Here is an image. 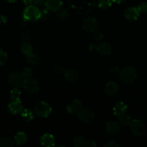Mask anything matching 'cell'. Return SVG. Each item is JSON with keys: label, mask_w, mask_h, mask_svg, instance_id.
I'll use <instances>...</instances> for the list:
<instances>
[{"label": "cell", "mask_w": 147, "mask_h": 147, "mask_svg": "<svg viewBox=\"0 0 147 147\" xmlns=\"http://www.w3.org/2000/svg\"><path fill=\"white\" fill-rule=\"evenodd\" d=\"M9 98L11 100H20L21 98V91L17 88H14L11 90L9 93Z\"/></svg>", "instance_id": "cell-26"}, {"label": "cell", "mask_w": 147, "mask_h": 147, "mask_svg": "<svg viewBox=\"0 0 147 147\" xmlns=\"http://www.w3.org/2000/svg\"><path fill=\"white\" fill-rule=\"evenodd\" d=\"M14 140L9 137H1L0 138V147H14Z\"/></svg>", "instance_id": "cell-25"}, {"label": "cell", "mask_w": 147, "mask_h": 147, "mask_svg": "<svg viewBox=\"0 0 147 147\" xmlns=\"http://www.w3.org/2000/svg\"><path fill=\"white\" fill-rule=\"evenodd\" d=\"M7 60H8V56L7 53L0 48V66L4 65L7 63Z\"/></svg>", "instance_id": "cell-28"}, {"label": "cell", "mask_w": 147, "mask_h": 147, "mask_svg": "<svg viewBox=\"0 0 147 147\" xmlns=\"http://www.w3.org/2000/svg\"><path fill=\"white\" fill-rule=\"evenodd\" d=\"M137 9L140 14H146L147 13V1L141 2L137 6Z\"/></svg>", "instance_id": "cell-30"}, {"label": "cell", "mask_w": 147, "mask_h": 147, "mask_svg": "<svg viewBox=\"0 0 147 147\" xmlns=\"http://www.w3.org/2000/svg\"><path fill=\"white\" fill-rule=\"evenodd\" d=\"M7 21H8V19H7V16L4 15V14H1L0 15V23L2 24H7Z\"/></svg>", "instance_id": "cell-38"}, {"label": "cell", "mask_w": 147, "mask_h": 147, "mask_svg": "<svg viewBox=\"0 0 147 147\" xmlns=\"http://www.w3.org/2000/svg\"><path fill=\"white\" fill-rule=\"evenodd\" d=\"M83 108V104L80 99L74 98L68 105L66 106V111L70 114L78 113V112Z\"/></svg>", "instance_id": "cell-13"}, {"label": "cell", "mask_w": 147, "mask_h": 147, "mask_svg": "<svg viewBox=\"0 0 147 147\" xmlns=\"http://www.w3.org/2000/svg\"><path fill=\"white\" fill-rule=\"evenodd\" d=\"M20 50H21L22 53L24 55H27L30 54L32 52H34V50H33V47L32 46L31 44H30L27 42H25L22 43L21 47H20Z\"/></svg>", "instance_id": "cell-23"}, {"label": "cell", "mask_w": 147, "mask_h": 147, "mask_svg": "<svg viewBox=\"0 0 147 147\" xmlns=\"http://www.w3.org/2000/svg\"><path fill=\"white\" fill-rule=\"evenodd\" d=\"M45 6L47 11L57 12L62 9L63 1L62 0H46Z\"/></svg>", "instance_id": "cell-14"}, {"label": "cell", "mask_w": 147, "mask_h": 147, "mask_svg": "<svg viewBox=\"0 0 147 147\" xmlns=\"http://www.w3.org/2000/svg\"><path fill=\"white\" fill-rule=\"evenodd\" d=\"M96 51L103 57H108V56L111 55L112 52H113V48L109 42H100L98 45Z\"/></svg>", "instance_id": "cell-12"}, {"label": "cell", "mask_w": 147, "mask_h": 147, "mask_svg": "<svg viewBox=\"0 0 147 147\" xmlns=\"http://www.w3.org/2000/svg\"><path fill=\"white\" fill-rule=\"evenodd\" d=\"M54 69H55V71L57 74H60V75L65 74V73L66 71V70L65 69V67H63V65H59L55 66Z\"/></svg>", "instance_id": "cell-33"}, {"label": "cell", "mask_w": 147, "mask_h": 147, "mask_svg": "<svg viewBox=\"0 0 147 147\" xmlns=\"http://www.w3.org/2000/svg\"><path fill=\"white\" fill-rule=\"evenodd\" d=\"M126 0H113V1L114 3H116V4H121V3L124 2Z\"/></svg>", "instance_id": "cell-41"}, {"label": "cell", "mask_w": 147, "mask_h": 147, "mask_svg": "<svg viewBox=\"0 0 147 147\" xmlns=\"http://www.w3.org/2000/svg\"><path fill=\"white\" fill-rule=\"evenodd\" d=\"M96 48H97V45H96L94 44H91L90 46H89V50H90V51L91 52H93L95 51V50H96Z\"/></svg>", "instance_id": "cell-39"}, {"label": "cell", "mask_w": 147, "mask_h": 147, "mask_svg": "<svg viewBox=\"0 0 147 147\" xmlns=\"http://www.w3.org/2000/svg\"><path fill=\"white\" fill-rule=\"evenodd\" d=\"M5 1L9 3H15L16 1H17L18 0H5Z\"/></svg>", "instance_id": "cell-42"}, {"label": "cell", "mask_w": 147, "mask_h": 147, "mask_svg": "<svg viewBox=\"0 0 147 147\" xmlns=\"http://www.w3.org/2000/svg\"><path fill=\"white\" fill-rule=\"evenodd\" d=\"M22 86L24 90L30 94H34L40 90V83L32 77L24 79Z\"/></svg>", "instance_id": "cell-6"}, {"label": "cell", "mask_w": 147, "mask_h": 147, "mask_svg": "<svg viewBox=\"0 0 147 147\" xmlns=\"http://www.w3.org/2000/svg\"><path fill=\"white\" fill-rule=\"evenodd\" d=\"M113 2V0H98V5L101 9H107L108 8L111 7Z\"/></svg>", "instance_id": "cell-27"}, {"label": "cell", "mask_w": 147, "mask_h": 147, "mask_svg": "<svg viewBox=\"0 0 147 147\" xmlns=\"http://www.w3.org/2000/svg\"><path fill=\"white\" fill-rule=\"evenodd\" d=\"M121 130V123L116 121H111L106 123L105 131L110 136H114L119 133Z\"/></svg>", "instance_id": "cell-9"}, {"label": "cell", "mask_w": 147, "mask_h": 147, "mask_svg": "<svg viewBox=\"0 0 147 147\" xmlns=\"http://www.w3.org/2000/svg\"><path fill=\"white\" fill-rule=\"evenodd\" d=\"M21 73L24 79H25V78H28L32 77L33 71L30 67H24V68L22 70V71Z\"/></svg>", "instance_id": "cell-29"}, {"label": "cell", "mask_w": 147, "mask_h": 147, "mask_svg": "<svg viewBox=\"0 0 147 147\" xmlns=\"http://www.w3.org/2000/svg\"><path fill=\"white\" fill-rule=\"evenodd\" d=\"M87 140L81 135H76L73 140V146L76 147H84L86 146Z\"/></svg>", "instance_id": "cell-21"}, {"label": "cell", "mask_w": 147, "mask_h": 147, "mask_svg": "<svg viewBox=\"0 0 147 147\" xmlns=\"http://www.w3.org/2000/svg\"><path fill=\"white\" fill-rule=\"evenodd\" d=\"M64 75L66 81L70 83H76L80 78L79 73L76 70H74V69H70V70H66Z\"/></svg>", "instance_id": "cell-19"}, {"label": "cell", "mask_w": 147, "mask_h": 147, "mask_svg": "<svg viewBox=\"0 0 147 147\" xmlns=\"http://www.w3.org/2000/svg\"><path fill=\"white\" fill-rule=\"evenodd\" d=\"M119 123H121V125L123 126H129L130 123L132 121V118L130 115L127 114V113H125L123 116L119 117Z\"/></svg>", "instance_id": "cell-24"}, {"label": "cell", "mask_w": 147, "mask_h": 147, "mask_svg": "<svg viewBox=\"0 0 147 147\" xmlns=\"http://www.w3.org/2000/svg\"><path fill=\"white\" fill-rule=\"evenodd\" d=\"M123 16L126 21L129 22H133L139 19L140 12L138 10L137 7H129L124 11Z\"/></svg>", "instance_id": "cell-10"}, {"label": "cell", "mask_w": 147, "mask_h": 147, "mask_svg": "<svg viewBox=\"0 0 147 147\" xmlns=\"http://www.w3.org/2000/svg\"><path fill=\"white\" fill-rule=\"evenodd\" d=\"M119 76L120 80L124 84H133L137 79V71L133 66H126L121 69Z\"/></svg>", "instance_id": "cell-1"}, {"label": "cell", "mask_w": 147, "mask_h": 147, "mask_svg": "<svg viewBox=\"0 0 147 147\" xmlns=\"http://www.w3.org/2000/svg\"><path fill=\"white\" fill-rule=\"evenodd\" d=\"M119 90V86L117 83L114 81H110L106 83L104 88L105 94L109 97L115 96L118 93Z\"/></svg>", "instance_id": "cell-15"}, {"label": "cell", "mask_w": 147, "mask_h": 147, "mask_svg": "<svg viewBox=\"0 0 147 147\" xmlns=\"http://www.w3.org/2000/svg\"><path fill=\"white\" fill-rule=\"evenodd\" d=\"M21 116L23 120L26 122L32 121L34 119V112L28 109H25L23 110V111L21 113Z\"/></svg>", "instance_id": "cell-22"}, {"label": "cell", "mask_w": 147, "mask_h": 147, "mask_svg": "<svg viewBox=\"0 0 147 147\" xmlns=\"http://www.w3.org/2000/svg\"><path fill=\"white\" fill-rule=\"evenodd\" d=\"M93 36L94 40H96V41H100L103 38V34L102 33V32L98 30L93 32Z\"/></svg>", "instance_id": "cell-32"}, {"label": "cell", "mask_w": 147, "mask_h": 147, "mask_svg": "<svg viewBox=\"0 0 147 147\" xmlns=\"http://www.w3.org/2000/svg\"><path fill=\"white\" fill-rule=\"evenodd\" d=\"M78 117L79 120L84 123H90L96 118L95 111L89 107H83L78 112Z\"/></svg>", "instance_id": "cell-5"}, {"label": "cell", "mask_w": 147, "mask_h": 147, "mask_svg": "<svg viewBox=\"0 0 147 147\" xmlns=\"http://www.w3.org/2000/svg\"><path fill=\"white\" fill-rule=\"evenodd\" d=\"M25 60L29 65H30L31 67H36L40 64V61H41L40 55L35 52H32L30 54L25 55Z\"/></svg>", "instance_id": "cell-18"}, {"label": "cell", "mask_w": 147, "mask_h": 147, "mask_svg": "<svg viewBox=\"0 0 147 147\" xmlns=\"http://www.w3.org/2000/svg\"><path fill=\"white\" fill-rule=\"evenodd\" d=\"M128 110V106L123 101H119L116 103L113 106V114L116 116V117H120V116H123V114L126 113Z\"/></svg>", "instance_id": "cell-17"}, {"label": "cell", "mask_w": 147, "mask_h": 147, "mask_svg": "<svg viewBox=\"0 0 147 147\" xmlns=\"http://www.w3.org/2000/svg\"><path fill=\"white\" fill-rule=\"evenodd\" d=\"M109 73L111 75H119L120 73V70H119V67L118 66H111V67L109 68Z\"/></svg>", "instance_id": "cell-34"}, {"label": "cell", "mask_w": 147, "mask_h": 147, "mask_svg": "<svg viewBox=\"0 0 147 147\" xmlns=\"http://www.w3.org/2000/svg\"><path fill=\"white\" fill-rule=\"evenodd\" d=\"M40 144L42 146L51 147L55 145V139L51 134L45 133L40 137Z\"/></svg>", "instance_id": "cell-16"}, {"label": "cell", "mask_w": 147, "mask_h": 147, "mask_svg": "<svg viewBox=\"0 0 147 147\" xmlns=\"http://www.w3.org/2000/svg\"><path fill=\"white\" fill-rule=\"evenodd\" d=\"M22 15L26 21H37L41 18L42 14L40 7L34 4H30L24 9Z\"/></svg>", "instance_id": "cell-2"}, {"label": "cell", "mask_w": 147, "mask_h": 147, "mask_svg": "<svg viewBox=\"0 0 147 147\" xmlns=\"http://www.w3.org/2000/svg\"><path fill=\"white\" fill-rule=\"evenodd\" d=\"M51 106L49 103L46 101H40L36 104L34 107V113L37 116L43 119H47L52 113Z\"/></svg>", "instance_id": "cell-4"}, {"label": "cell", "mask_w": 147, "mask_h": 147, "mask_svg": "<svg viewBox=\"0 0 147 147\" xmlns=\"http://www.w3.org/2000/svg\"><path fill=\"white\" fill-rule=\"evenodd\" d=\"M24 109V105L20 100H11L8 104L9 112L14 116L21 114Z\"/></svg>", "instance_id": "cell-11"}, {"label": "cell", "mask_w": 147, "mask_h": 147, "mask_svg": "<svg viewBox=\"0 0 147 147\" xmlns=\"http://www.w3.org/2000/svg\"><path fill=\"white\" fill-rule=\"evenodd\" d=\"M99 27V22L96 18L93 17H86L82 22L83 30L87 32H94Z\"/></svg>", "instance_id": "cell-7"}, {"label": "cell", "mask_w": 147, "mask_h": 147, "mask_svg": "<svg viewBox=\"0 0 147 147\" xmlns=\"http://www.w3.org/2000/svg\"><path fill=\"white\" fill-rule=\"evenodd\" d=\"M22 2L24 3V4H26V5H30V4H33L34 0H22Z\"/></svg>", "instance_id": "cell-40"}, {"label": "cell", "mask_w": 147, "mask_h": 147, "mask_svg": "<svg viewBox=\"0 0 147 147\" xmlns=\"http://www.w3.org/2000/svg\"><path fill=\"white\" fill-rule=\"evenodd\" d=\"M27 135L23 131H20L15 134L14 137V142L17 146H22L24 145L27 142Z\"/></svg>", "instance_id": "cell-20"}, {"label": "cell", "mask_w": 147, "mask_h": 147, "mask_svg": "<svg viewBox=\"0 0 147 147\" xmlns=\"http://www.w3.org/2000/svg\"><path fill=\"white\" fill-rule=\"evenodd\" d=\"M57 17L61 21H65L69 17V13L65 10H63V11H60V10L58 14H57Z\"/></svg>", "instance_id": "cell-31"}, {"label": "cell", "mask_w": 147, "mask_h": 147, "mask_svg": "<svg viewBox=\"0 0 147 147\" xmlns=\"http://www.w3.org/2000/svg\"><path fill=\"white\" fill-rule=\"evenodd\" d=\"M45 1L46 0H34L33 3H34V5L37 6L39 7H41L45 6Z\"/></svg>", "instance_id": "cell-36"}, {"label": "cell", "mask_w": 147, "mask_h": 147, "mask_svg": "<svg viewBox=\"0 0 147 147\" xmlns=\"http://www.w3.org/2000/svg\"><path fill=\"white\" fill-rule=\"evenodd\" d=\"M119 146H120V144L116 143L114 141H110V142H108L107 143L104 144L105 147H118Z\"/></svg>", "instance_id": "cell-35"}, {"label": "cell", "mask_w": 147, "mask_h": 147, "mask_svg": "<svg viewBox=\"0 0 147 147\" xmlns=\"http://www.w3.org/2000/svg\"><path fill=\"white\" fill-rule=\"evenodd\" d=\"M97 146V144L93 139H90V140L87 141V143H86V146L89 147H95Z\"/></svg>", "instance_id": "cell-37"}, {"label": "cell", "mask_w": 147, "mask_h": 147, "mask_svg": "<svg viewBox=\"0 0 147 147\" xmlns=\"http://www.w3.org/2000/svg\"><path fill=\"white\" fill-rule=\"evenodd\" d=\"M7 83L10 86L13 87H18L20 85L22 84L24 78L22 73H18V72H11L7 76Z\"/></svg>", "instance_id": "cell-8"}, {"label": "cell", "mask_w": 147, "mask_h": 147, "mask_svg": "<svg viewBox=\"0 0 147 147\" xmlns=\"http://www.w3.org/2000/svg\"><path fill=\"white\" fill-rule=\"evenodd\" d=\"M131 132L136 137H142L144 136L146 132V126L144 121L139 119L132 120L129 125Z\"/></svg>", "instance_id": "cell-3"}]
</instances>
